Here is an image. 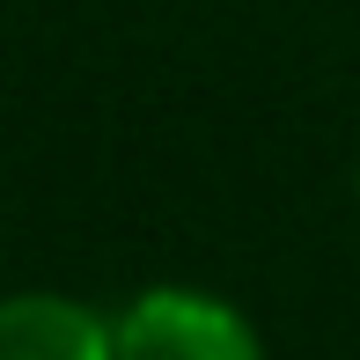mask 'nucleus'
Wrapping results in <instances>:
<instances>
[{"instance_id": "1", "label": "nucleus", "mask_w": 360, "mask_h": 360, "mask_svg": "<svg viewBox=\"0 0 360 360\" xmlns=\"http://www.w3.org/2000/svg\"><path fill=\"white\" fill-rule=\"evenodd\" d=\"M110 360H265V338L214 287H140L110 316Z\"/></svg>"}, {"instance_id": "2", "label": "nucleus", "mask_w": 360, "mask_h": 360, "mask_svg": "<svg viewBox=\"0 0 360 360\" xmlns=\"http://www.w3.org/2000/svg\"><path fill=\"white\" fill-rule=\"evenodd\" d=\"M0 360H110V316L81 294H0Z\"/></svg>"}]
</instances>
